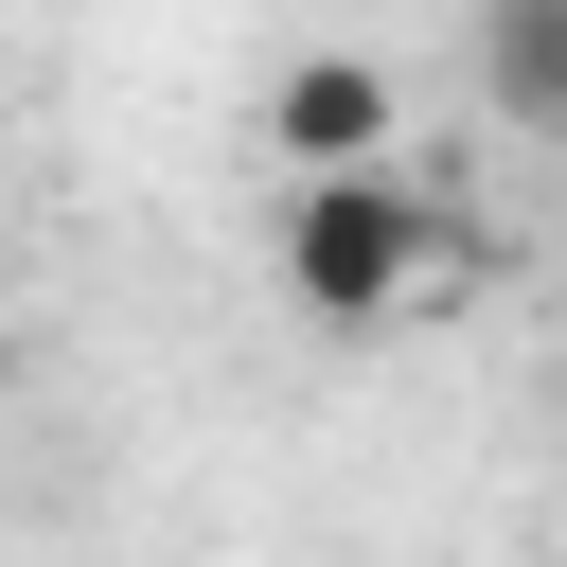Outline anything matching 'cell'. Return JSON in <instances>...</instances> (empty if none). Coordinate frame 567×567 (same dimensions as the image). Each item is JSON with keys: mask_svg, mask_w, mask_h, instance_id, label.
<instances>
[{"mask_svg": "<svg viewBox=\"0 0 567 567\" xmlns=\"http://www.w3.org/2000/svg\"><path fill=\"white\" fill-rule=\"evenodd\" d=\"M461 230L408 195V177H284V230H266V284L319 319V337H372L408 301H443Z\"/></svg>", "mask_w": 567, "mask_h": 567, "instance_id": "6da1fadb", "label": "cell"}, {"mask_svg": "<svg viewBox=\"0 0 567 567\" xmlns=\"http://www.w3.org/2000/svg\"><path fill=\"white\" fill-rule=\"evenodd\" d=\"M390 142H408V89L372 53H284L266 71V159L284 177H390Z\"/></svg>", "mask_w": 567, "mask_h": 567, "instance_id": "7a4b0ae2", "label": "cell"}, {"mask_svg": "<svg viewBox=\"0 0 567 567\" xmlns=\"http://www.w3.org/2000/svg\"><path fill=\"white\" fill-rule=\"evenodd\" d=\"M478 89H496V124H567V0H478Z\"/></svg>", "mask_w": 567, "mask_h": 567, "instance_id": "3957f363", "label": "cell"}, {"mask_svg": "<svg viewBox=\"0 0 567 567\" xmlns=\"http://www.w3.org/2000/svg\"><path fill=\"white\" fill-rule=\"evenodd\" d=\"M0 408H18V337H0Z\"/></svg>", "mask_w": 567, "mask_h": 567, "instance_id": "277c9868", "label": "cell"}]
</instances>
